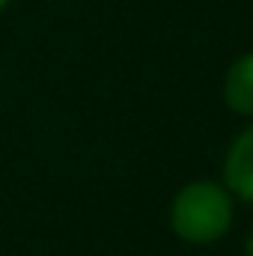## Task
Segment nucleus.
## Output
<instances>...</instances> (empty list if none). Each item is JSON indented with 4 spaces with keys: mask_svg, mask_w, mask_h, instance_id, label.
<instances>
[{
    "mask_svg": "<svg viewBox=\"0 0 253 256\" xmlns=\"http://www.w3.org/2000/svg\"><path fill=\"white\" fill-rule=\"evenodd\" d=\"M232 224V200L214 182H190L173 202V230L179 238L206 244L220 238Z\"/></svg>",
    "mask_w": 253,
    "mask_h": 256,
    "instance_id": "obj_1",
    "label": "nucleus"
},
{
    "mask_svg": "<svg viewBox=\"0 0 253 256\" xmlns=\"http://www.w3.org/2000/svg\"><path fill=\"white\" fill-rule=\"evenodd\" d=\"M224 176H226V185L242 200L253 202V128L238 134L236 143L230 146V155H226V164H224Z\"/></svg>",
    "mask_w": 253,
    "mask_h": 256,
    "instance_id": "obj_2",
    "label": "nucleus"
},
{
    "mask_svg": "<svg viewBox=\"0 0 253 256\" xmlns=\"http://www.w3.org/2000/svg\"><path fill=\"white\" fill-rule=\"evenodd\" d=\"M226 104L253 116V54L242 57L226 74Z\"/></svg>",
    "mask_w": 253,
    "mask_h": 256,
    "instance_id": "obj_3",
    "label": "nucleus"
},
{
    "mask_svg": "<svg viewBox=\"0 0 253 256\" xmlns=\"http://www.w3.org/2000/svg\"><path fill=\"white\" fill-rule=\"evenodd\" d=\"M248 256H253V236L248 238Z\"/></svg>",
    "mask_w": 253,
    "mask_h": 256,
    "instance_id": "obj_4",
    "label": "nucleus"
},
{
    "mask_svg": "<svg viewBox=\"0 0 253 256\" xmlns=\"http://www.w3.org/2000/svg\"><path fill=\"white\" fill-rule=\"evenodd\" d=\"M3 6H6V0H0V9H3Z\"/></svg>",
    "mask_w": 253,
    "mask_h": 256,
    "instance_id": "obj_5",
    "label": "nucleus"
}]
</instances>
